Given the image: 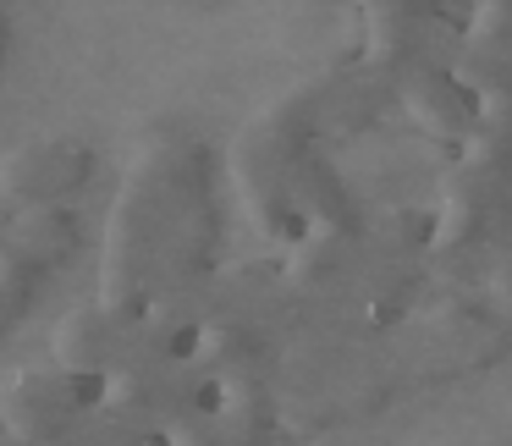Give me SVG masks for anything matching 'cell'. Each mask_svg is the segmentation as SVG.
Listing matches in <instances>:
<instances>
[{
	"label": "cell",
	"instance_id": "obj_1",
	"mask_svg": "<svg viewBox=\"0 0 512 446\" xmlns=\"http://www.w3.org/2000/svg\"><path fill=\"white\" fill-rule=\"evenodd\" d=\"M435 12H441L452 28H468V23H474V6H468V0H435Z\"/></svg>",
	"mask_w": 512,
	"mask_h": 446
}]
</instances>
